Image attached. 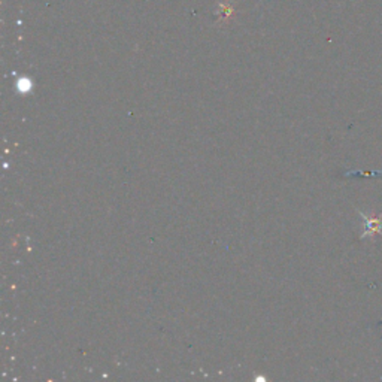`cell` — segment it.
<instances>
[{"instance_id":"obj_1","label":"cell","mask_w":382,"mask_h":382,"mask_svg":"<svg viewBox=\"0 0 382 382\" xmlns=\"http://www.w3.org/2000/svg\"><path fill=\"white\" fill-rule=\"evenodd\" d=\"M363 220L366 221V226H365V231H363V238L365 236H370L374 238L375 235H378V233H381L382 230V216H378V217H367L365 216V213H361Z\"/></svg>"}]
</instances>
